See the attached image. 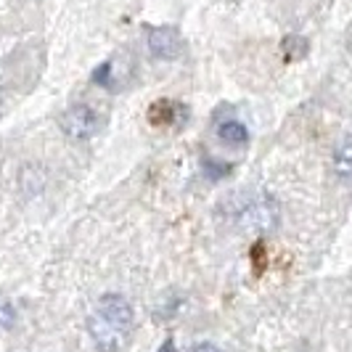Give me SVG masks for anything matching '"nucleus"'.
<instances>
[{
  "label": "nucleus",
  "instance_id": "1",
  "mask_svg": "<svg viewBox=\"0 0 352 352\" xmlns=\"http://www.w3.org/2000/svg\"><path fill=\"white\" fill-rule=\"evenodd\" d=\"M135 329V310L124 294L109 292L93 305L88 316L90 342L98 352H122Z\"/></svg>",
  "mask_w": 352,
  "mask_h": 352
},
{
  "label": "nucleus",
  "instance_id": "2",
  "mask_svg": "<svg viewBox=\"0 0 352 352\" xmlns=\"http://www.w3.org/2000/svg\"><path fill=\"white\" fill-rule=\"evenodd\" d=\"M239 223L247 230H267L278 226V207L270 196H254L239 212Z\"/></svg>",
  "mask_w": 352,
  "mask_h": 352
},
{
  "label": "nucleus",
  "instance_id": "3",
  "mask_svg": "<svg viewBox=\"0 0 352 352\" xmlns=\"http://www.w3.org/2000/svg\"><path fill=\"white\" fill-rule=\"evenodd\" d=\"M61 130L72 141H88L90 135L98 130V114L88 104H74L61 114Z\"/></svg>",
  "mask_w": 352,
  "mask_h": 352
},
{
  "label": "nucleus",
  "instance_id": "4",
  "mask_svg": "<svg viewBox=\"0 0 352 352\" xmlns=\"http://www.w3.org/2000/svg\"><path fill=\"white\" fill-rule=\"evenodd\" d=\"M146 45H148V53L159 61H175L186 48V43L175 27H148Z\"/></svg>",
  "mask_w": 352,
  "mask_h": 352
},
{
  "label": "nucleus",
  "instance_id": "5",
  "mask_svg": "<svg viewBox=\"0 0 352 352\" xmlns=\"http://www.w3.org/2000/svg\"><path fill=\"white\" fill-rule=\"evenodd\" d=\"M117 64H120V58H109V61H104L98 69L93 72V82L106 90H111V93H117V90L124 85V80H127V72L117 69Z\"/></svg>",
  "mask_w": 352,
  "mask_h": 352
},
{
  "label": "nucleus",
  "instance_id": "6",
  "mask_svg": "<svg viewBox=\"0 0 352 352\" xmlns=\"http://www.w3.org/2000/svg\"><path fill=\"white\" fill-rule=\"evenodd\" d=\"M186 106L183 104H175V101H157V104L151 106V111H148V117H151V122L154 124H173V120H186Z\"/></svg>",
  "mask_w": 352,
  "mask_h": 352
},
{
  "label": "nucleus",
  "instance_id": "7",
  "mask_svg": "<svg viewBox=\"0 0 352 352\" xmlns=\"http://www.w3.org/2000/svg\"><path fill=\"white\" fill-rule=\"evenodd\" d=\"M217 138L223 143H228V146H247L249 143V130L244 122H239V120H226V122L217 124Z\"/></svg>",
  "mask_w": 352,
  "mask_h": 352
},
{
  "label": "nucleus",
  "instance_id": "8",
  "mask_svg": "<svg viewBox=\"0 0 352 352\" xmlns=\"http://www.w3.org/2000/svg\"><path fill=\"white\" fill-rule=\"evenodd\" d=\"M334 173L344 183H352V135L342 138L334 151Z\"/></svg>",
  "mask_w": 352,
  "mask_h": 352
},
{
  "label": "nucleus",
  "instance_id": "9",
  "mask_svg": "<svg viewBox=\"0 0 352 352\" xmlns=\"http://www.w3.org/2000/svg\"><path fill=\"white\" fill-rule=\"evenodd\" d=\"M204 170H207V175L217 180V177L228 175L230 164H217V159H207V162H204Z\"/></svg>",
  "mask_w": 352,
  "mask_h": 352
},
{
  "label": "nucleus",
  "instance_id": "10",
  "mask_svg": "<svg viewBox=\"0 0 352 352\" xmlns=\"http://www.w3.org/2000/svg\"><path fill=\"white\" fill-rule=\"evenodd\" d=\"M16 323V310L11 307V305H0V329H11Z\"/></svg>",
  "mask_w": 352,
  "mask_h": 352
},
{
  "label": "nucleus",
  "instance_id": "11",
  "mask_svg": "<svg viewBox=\"0 0 352 352\" xmlns=\"http://www.w3.org/2000/svg\"><path fill=\"white\" fill-rule=\"evenodd\" d=\"M191 352H223V350L217 344H212V342H199V344L191 347Z\"/></svg>",
  "mask_w": 352,
  "mask_h": 352
}]
</instances>
